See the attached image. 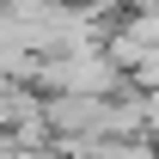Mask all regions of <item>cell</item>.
Returning <instances> with one entry per match:
<instances>
[{
	"mask_svg": "<svg viewBox=\"0 0 159 159\" xmlns=\"http://www.w3.org/2000/svg\"><path fill=\"white\" fill-rule=\"evenodd\" d=\"M141 104H147V141H159V92H147Z\"/></svg>",
	"mask_w": 159,
	"mask_h": 159,
	"instance_id": "cell-1",
	"label": "cell"
},
{
	"mask_svg": "<svg viewBox=\"0 0 159 159\" xmlns=\"http://www.w3.org/2000/svg\"><path fill=\"white\" fill-rule=\"evenodd\" d=\"M129 12H159V0H129Z\"/></svg>",
	"mask_w": 159,
	"mask_h": 159,
	"instance_id": "cell-2",
	"label": "cell"
}]
</instances>
